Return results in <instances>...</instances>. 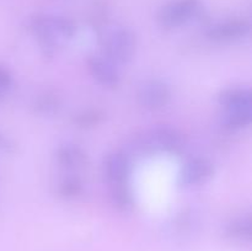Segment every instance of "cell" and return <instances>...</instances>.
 I'll use <instances>...</instances> for the list:
<instances>
[{
    "mask_svg": "<svg viewBox=\"0 0 252 251\" xmlns=\"http://www.w3.org/2000/svg\"><path fill=\"white\" fill-rule=\"evenodd\" d=\"M171 90L169 85L159 79L145 81L138 90V102L149 111H158L166 107L171 101Z\"/></svg>",
    "mask_w": 252,
    "mask_h": 251,
    "instance_id": "5b68a950",
    "label": "cell"
},
{
    "mask_svg": "<svg viewBox=\"0 0 252 251\" xmlns=\"http://www.w3.org/2000/svg\"><path fill=\"white\" fill-rule=\"evenodd\" d=\"M56 160L62 169L76 171L88 164V155L80 145L75 143H64L57 149Z\"/></svg>",
    "mask_w": 252,
    "mask_h": 251,
    "instance_id": "30bf717a",
    "label": "cell"
},
{
    "mask_svg": "<svg viewBox=\"0 0 252 251\" xmlns=\"http://www.w3.org/2000/svg\"><path fill=\"white\" fill-rule=\"evenodd\" d=\"M58 194L64 199H75L83 193L84 191V182L81 177L76 174H70L64 176L59 181L58 187H57Z\"/></svg>",
    "mask_w": 252,
    "mask_h": 251,
    "instance_id": "5bb4252c",
    "label": "cell"
},
{
    "mask_svg": "<svg viewBox=\"0 0 252 251\" xmlns=\"http://www.w3.org/2000/svg\"><path fill=\"white\" fill-rule=\"evenodd\" d=\"M86 63H88V69L91 76L100 85L108 89L117 88L121 79L117 68L112 62H110L103 56H91L89 57Z\"/></svg>",
    "mask_w": 252,
    "mask_h": 251,
    "instance_id": "ba28073f",
    "label": "cell"
},
{
    "mask_svg": "<svg viewBox=\"0 0 252 251\" xmlns=\"http://www.w3.org/2000/svg\"><path fill=\"white\" fill-rule=\"evenodd\" d=\"M103 172L111 186L128 184L130 175V161L125 153L115 152L107 155L103 162Z\"/></svg>",
    "mask_w": 252,
    "mask_h": 251,
    "instance_id": "9c48e42d",
    "label": "cell"
},
{
    "mask_svg": "<svg viewBox=\"0 0 252 251\" xmlns=\"http://www.w3.org/2000/svg\"><path fill=\"white\" fill-rule=\"evenodd\" d=\"M103 57L113 64H127L133 59L137 48V38L132 30L115 27L105 33L101 41Z\"/></svg>",
    "mask_w": 252,
    "mask_h": 251,
    "instance_id": "3957f363",
    "label": "cell"
},
{
    "mask_svg": "<svg viewBox=\"0 0 252 251\" xmlns=\"http://www.w3.org/2000/svg\"><path fill=\"white\" fill-rule=\"evenodd\" d=\"M251 25L248 20L234 19L217 22L207 29L206 36L216 43H230L249 36Z\"/></svg>",
    "mask_w": 252,
    "mask_h": 251,
    "instance_id": "8992f818",
    "label": "cell"
},
{
    "mask_svg": "<svg viewBox=\"0 0 252 251\" xmlns=\"http://www.w3.org/2000/svg\"><path fill=\"white\" fill-rule=\"evenodd\" d=\"M214 165L206 157H193L182 166L179 174V184L184 187L203 185L213 176Z\"/></svg>",
    "mask_w": 252,
    "mask_h": 251,
    "instance_id": "52a82bcc",
    "label": "cell"
},
{
    "mask_svg": "<svg viewBox=\"0 0 252 251\" xmlns=\"http://www.w3.org/2000/svg\"><path fill=\"white\" fill-rule=\"evenodd\" d=\"M29 26L47 57H52L58 51L62 41L73 39L78 31L75 22L62 15H34L30 20Z\"/></svg>",
    "mask_w": 252,
    "mask_h": 251,
    "instance_id": "6da1fadb",
    "label": "cell"
},
{
    "mask_svg": "<svg viewBox=\"0 0 252 251\" xmlns=\"http://www.w3.org/2000/svg\"><path fill=\"white\" fill-rule=\"evenodd\" d=\"M33 107L38 115L54 116L62 108V98L56 93L46 91L34 100Z\"/></svg>",
    "mask_w": 252,
    "mask_h": 251,
    "instance_id": "9a60e30c",
    "label": "cell"
},
{
    "mask_svg": "<svg viewBox=\"0 0 252 251\" xmlns=\"http://www.w3.org/2000/svg\"><path fill=\"white\" fill-rule=\"evenodd\" d=\"M0 152L5 153V154H11L15 152L14 142L1 132H0Z\"/></svg>",
    "mask_w": 252,
    "mask_h": 251,
    "instance_id": "d6986e66",
    "label": "cell"
},
{
    "mask_svg": "<svg viewBox=\"0 0 252 251\" xmlns=\"http://www.w3.org/2000/svg\"><path fill=\"white\" fill-rule=\"evenodd\" d=\"M224 235L228 239L239 243H249L252 236V220L251 217L241 216L233 219L226 224L224 229Z\"/></svg>",
    "mask_w": 252,
    "mask_h": 251,
    "instance_id": "7c38bea8",
    "label": "cell"
},
{
    "mask_svg": "<svg viewBox=\"0 0 252 251\" xmlns=\"http://www.w3.org/2000/svg\"><path fill=\"white\" fill-rule=\"evenodd\" d=\"M221 107L228 111L252 110V93L246 88H229L221 91L218 97Z\"/></svg>",
    "mask_w": 252,
    "mask_h": 251,
    "instance_id": "8fae6325",
    "label": "cell"
},
{
    "mask_svg": "<svg viewBox=\"0 0 252 251\" xmlns=\"http://www.w3.org/2000/svg\"><path fill=\"white\" fill-rule=\"evenodd\" d=\"M252 121V110L228 111L223 117V126L228 129L239 130L250 126Z\"/></svg>",
    "mask_w": 252,
    "mask_h": 251,
    "instance_id": "2e32d148",
    "label": "cell"
},
{
    "mask_svg": "<svg viewBox=\"0 0 252 251\" xmlns=\"http://www.w3.org/2000/svg\"><path fill=\"white\" fill-rule=\"evenodd\" d=\"M110 197L113 207L122 213H128L134 208V196L128 184L111 186Z\"/></svg>",
    "mask_w": 252,
    "mask_h": 251,
    "instance_id": "4fadbf2b",
    "label": "cell"
},
{
    "mask_svg": "<svg viewBox=\"0 0 252 251\" xmlns=\"http://www.w3.org/2000/svg\"><path fill=\"white\" fill-rule=\"evenodd\" d=\"M12 84H14V79H12L11 73L6 68L0 66V100L9 93Z\"/></svg>",
    "mask_w": 252,
    "mask_h": 251,
    "instance_id": "ac0fdd59",
    "label": "cell"
},
{
    "mask_svg": "<svg viewBox=\"0 0 252 251\" xmlns=\"http://www.w3.org/2000/svg\"><path fill=\"white\" fill-rule=\"evenodd\" d=\"M134 150L140 155L179 154L185 147L181 133L170 126H157L145 130L133 142Z\"/></svg>",
    "mask_w": 252,
    "mask_h": 251,
    "instance_id": "7a4b0ae2",
    "label": "cell"
},
{
    "mask_svg": "<svg viewBox=\"0 0 252 251\" xmlns=\"http://www.w3.org/2000/svg\"><path fill=\"white\" fill-rule=\"evenodd\" d=\"M103 118H105V115H103L102 111L86 110L78 113L74 117V125H76V127L79 128H83V129H88V128H93L100 125Z\"/></svg>",
    "mask_w": 252,
    "mask_h": 251,
    "instance_id": "e0dca14e",
    "label": "cell"
},
{
    "mask_svg": "<svg viewBox=\"0 0 252 251\" xmlns=\"http://www.w3.org/2000/svg\"><path fill=\"white\" fill-rule=\"evenodd\" d=\"M201 0H174L165 4L158 12V24L165 30L177 29L201 15Z\"/></svg>",
    "mask_w": 252,
    "mask_h": 251,
    "instance_id": "277c9868",
    "label": "cell"
}]
</instances>
